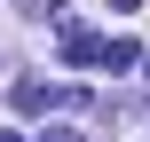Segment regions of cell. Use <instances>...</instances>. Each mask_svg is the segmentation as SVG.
I'll list each match as a JSON object with an SVG mask.
<instances>
[{
	"label": "cell",
	"mask_w": 150,
	"mask_h": 142,
	"mask_svg": "<svg viewBox=\"0 0 150 142\" xmlns=\"http://www.w3.org/2000/svg\"><path fill=\"white\" fill-rule=\"evenodd\" d=\"M8 103H16V111H47V87H40V79H16V95H8Z\"/></svg>",
	"instance_id": "6da1fadb"
},
{
	"label": "cell",
	"mask_w": 150,
	"mask_h": 142,
	"mask_svg": "<svg viewBox=\"0 0 150 142\" xmlns=\"http://www.w3.org/2000/svg\"><path fill=\"white\" fill-rule=\"evenodd\" d=\"M103 63H111V71H127V63H142V55H134V40H103Z\"/></svg>",
	"instance_id": "7a4b0ae2"
},
{
	"label": "cell",
	"mask_w": 150,
	"mask_h": 142,
	"mask_svg": "<svg viewBox=\"0 0 150 142\" xmlns=\"http://www.w3.org/2000/svg\"><path fill=\"white\" fill-rule=\"evenodd\" d=\"M111 8H134V0H111Z\"/></svg>",
	"instance_id": "3957f363"
},
{
	"label": "cell",
	"mask_w": 150,
	"mask_h": 142,
	"mask_svg": "<svg viewBox=\"0 0 150 142\" xmlns=\"http://www.w3.org/2000/svg\"><path fill=\"white\" fill-rule=\"evenodd\" d=\"M142 79H150V55H142Z\"/></svg>",
	"instance_id": "277c9868"
}]
</instances>
